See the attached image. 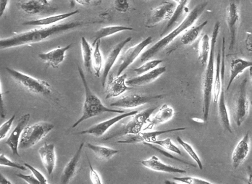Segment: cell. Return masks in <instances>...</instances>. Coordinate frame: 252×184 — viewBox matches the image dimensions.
Instances as JSON below:
<instances>
[{
  "label": "cell",
  "mask_w": 252,
  "mask_h": 184,
  "mask_svg": "<svg viewBox=\"0 0 252 184\" xmlns=\"http://www.w3.org/2000/svg\"><path fill=\"white\" fill-rule=\"evenodd\" d=\"M83 23L81 22H69L34 29L30 31L24 32V33L15 35L7 39L0 40V47L1 50H4V49L12 48V47L36 44V43L45 41L52 36L62 34L69 31L74 30L76 28L81 27Z\"/></svg>",
  "instance_id": "6da1fadb"
},
{
  "label": "cell",
  "mask_w": 252,
  "mask_h": 184,
  "mask_svg": "<svg viewBox=\"0 0 252 184\" xmlns=\"http://www.w3.org/2000/svg\"><path fill=\"white\" fill-rule=\"evenodd\" d=\"M208 2L207 1H204V2L200 3V4L196 5L189 15H187L185 20L183 21V22L176 28V29L173 31L169 33L167 36H164L158 41L156 44H154L152 47L147 50L145 53H144L141 56V62H145L150 61L151 58H153L155 55L159 53L161 50H163L164 48L167 47L170 43L173 42L176 37H178L181 33L187 30V29L192 27L193 24L197 21L198 18L202 15L204 13V10L207 7Z\"/></svg>",
  "instance_id": "7a4b0ae2"
},
{
  "label": "cell",
  "mask_w": 252,
  "mask_h": 184,
  "mask_svg": "<svg viewBox=\"0 0 252 184\" xmlns=\"http://www.w3.org/2000/svg\"><path fill=\"white\" fill-rule=\"evenodd\" d=\"M220 28V23L217 22L215 24L214 29H213L208 63L207 65L202 83L203 103H204L203 114H204V121L205 123L208 121L210 103H211L212 95H213V84H214L215 79V48L217 39L219 35Z\"/></svg>",
  "instance_id": "3957f363"
},
{
  "label": "cell",
  "mask_w": 252,
  "mask_h": 184,
  "mask_svg": "<svg viewBox=\"0 0 252 184\" xmlns=\"http://www.w3.org/2000/svg\"><path fill=\"white\" fill-rule=\"evenodd\" d=\"M78 72H79L80 76H81V81L84 84V89H85V102H84V107H83V114L80 119L73 124L72 128H76L81 123L84 122L87 120L92 119V118L96 117L104 113H119L123 114L125 113L124 110H116L113 109L108 108L103 105L100 99L94 94L89 88L85 76H84V71L81 67H78Z\"/></svg>",
  "instance_id": "277c9868"
},
{
  "label": "cell",
  "mask_w": 252,
  "mask_h": 184,
  "mask_svg": "<svg viewBox=\"0 0 252 184\" xmlns=\"http://www.w3.org/2000/svg\"><path fill=\"white\" fill-rule=\"evenodd\" d=\"M6 71L12 78L26 91L41 96H50L52 95V89L50 84L45 81H42L32 77L29 75L24 74L18 70H14L10 67H6Z\"/></svg>",
  "instance_id": "5b68a950"
},
{
  "label": "cell",
  "mask_w": 252,
  "mask_h": 184,
  "mask_svg": "<svg viewBox=\"0 0 252 184\" xmlns=\"http://www.w3.org/2000/svg\"><path fill=\"white\" fill-rule=\"evenodd\" d=\"M157 108H158L157 107H151V108L147 109L141 113H138L137 114L134 115L132 116V119L127 123L121 127V129L103 138V140H109L113 138L138 134V133H141L143 126L147 122H150V116Z\"/></svg>",
  "instance_id": "8992f818"
},
{
  "label": "cell",
  "mask_w": 252,
  "mask_h": 184,
  "mask_svg": "<svg viewBox=\"0 0 252 184\" xmlns=\"http://www.w3.org/2000/svg\"><path fill=\"white\" fill-rule=\"evenodd\" d=\"M55 125L48 122H39L31 126H26L20 140L19 149L26 150L38 144L53 128Z\"/></svg>",
  "instance_id": "52a82bcc"
},
{
  "label": "cell",
  "mask_w": 252,
  "mask_h": 184,
  "mask_svg": "<svg viewBox=\"0 0 252 184\" xmlns=\"http://www.w3.org/2000/svg\"><path fill=\"white\" fill-rule=\"evenodd\" d=\"M224 76H225V38L222 41V58H221V76H222V87L219 96L218 114L223 128L230 133H233L229 119L226 104H225V87H224Z\"/></svg>",
  "instance_id": "ba28073f"
},
{
  "label": "cell",
  "mask_w": 252,
  "mask_h": 184,
  "mask_svg": "<svg viewBox=\"0 0 252 184\" xmlns=\"http://www.w3.org/2000/svg\"><path fill=\"white\" fill-rule=\"evenodd\" d=\"M247 79L243 80L240 84L239 93L236 98L234 109V119L236 125L241 126L247 119L250 110V102L247 93Z\"/></svg>",
  "instance_id": "9c48e42d"
},
{
  "label": "cell",
  "mask_w": 252,
  "mask_h": 184,
  "mask_svg": "<svg viewBox=\"0 0 252 184\" xmlns=\"http://www.w3.org/2000/svg\"><path fill=\"white\" fill-rule=\"evenodd\" d=\"M164 97L163 95H141L138 93H131L121 96L119 99L110 104L112 107L130 109L139 107L155 99H160Z\"/></svg>",
  "instance_id": "30bf717a"
},
{
  "label": "cell",
  "mask_w": 252,
  "mask_h": 184,
  "mask_svg": "<svg viewBox=\"0 0 252 184\" xmlns=\"http://www.w3.org/2000/svg\"><path fill=\"white\" fill-rule=\"evenodd\" d=\"M173 1H164L152 10L150 18L146 22V27L151 29L158 26L164 20H170L176 9Z\"/></svg>",
  "instance_id": "8fae6325"
},
{
  "label": "cell",
  "mask_w": 252,
  "mask_h": 184,
  "mask_svg": "<svg viewBox=\"0 0 252 184\" xmlns=\"http://www.w3.org/2000/svg\"><path fill=\"white\" fill-rule=\"evenodd\" d=\"M225 19H226L227 28H228L229 34H230L229 50L232 51L236 45V35H237L240 21L239 8L236 3L232 1L227 6L226 10H225Z\"/></svg>",
  "instance_id": "7c38bea8"
},
{
  "label": "cell",
  "mask_w": 252,
  "mask_h": 184,
  "mask_svg": "<svg viewBox=\"0 0 252 184\" xmlns=\"http://www.w3.org/2000/svg\"><path fill=\"white\" fill-rule=\"evenodd\" d=\"M152 42V36H148L147 39L143 40L141 42L138 44L134 47H130L124 55L121 57V63L118 68V73L116 76H121L124 73V70H126L133 62L135 60L139 57L141 52L150 45Z\"/></svg>",
  "instance_id": "4fadbf2b"
},
{
  "label": "cell",
  "mask_w": 252,
  "mask_h": 184,
  "mask_svg": "<svg viewBox=\"0 0 252 184\" xmlns=\"http://www.w3.org/2000/svg\"><path fill=\"white\" fill-rule=\"evenodd\" d=\"M137 110L134 111L129 112V113H123V114L119 115V116H115L113 119L107 120V121H104V122L99 123L93 125L88 129L85 131H82L77 133L78 135L89 134L92 135V136H96V137H100L103 136L106 132L108 131L113 125H115L117 123L121 121V120L126 119V118L129 117V116H133L134 115L137 114Z\"/></svg>",
  "instance_id": "5bb4252c"
},
{
  "label": "cell",
  "mask_w": 252,
  "mask_h": 184,
  "mask_svg": "<svg viewBox=\"0 0 252 184\" xmlns=\"http://www.w3.org/2000/svg\"><path fill=\"white\" fill-rule=\"evenodd\" d=\"M186 128H173V129L164 130V131H155L151 132H141L138 134L128 135L124 140L118 141L119 144H137V143H153L157 140L159 135L163 133H171V132L184 131Z\"/></svg>",
  "instance_id": "9a60e30c"
},
{
  "label": "cell",
  "mask_w": 252,
  "mask_h": 184,
  "mask_svg": "<svg viewBox=\"0 0 252 184\" xmlns=\"http://www.w3.org/2000/svg\"><path fill=\"white\" fill-rule=\"evenodd\" d=\"M30 118V114H26L23 116L18 121V124L14 128L11 134L9 136L8 139L5 142V145L8 146L11 149L12 153H13L14 155L17 156L18 157H21L19 153H18V148H19L21 135H22L26 127L27 126Z\"/></svg>",
  "instance_id": "2e32d148"
},
{
  "label": "cell",
  "mask_w": 252,
  "mask_h": 184,
  "mask_svg": "<svg viewBox=\"0 0 252 184\" xmlns=\"http://www.w3.org/2000/svg\"><path fill=\"white\" fill-rule=\"evenodd\" d=\"M132 40L131 36H129L127 39L124 40L118 43L116 46L113 47V50L110 52L109 55L106 58L105 62H104V70H103L102 76H101V86L103 88H105L106 83H107V76L112 67H113L115 61L118 59V56L121 54L124 47H125L127 43L130 42Z\"/></svg>",
  "instance_id": "e0dca14e"
},
{
  "label": "cell",
  "mask_w": 252,
  "mask_h": 184,
  "mask_svg": "<svg viewBox=\"0 0 252 184\" xmlns=\"http://www.w3.org/2000/svg\"><path fill=\"white\" fill-rule=\"evenodd\" d=\"M166 70H167V68L165 66L157 67L147 73L140 75L137 77L127 80L126 81V84L128 87H141V86L147 85L160 77L164 73H165Z\"/></svg>",
  "instance_id": "ac0fdd59"
},
{
  "label": "cell",
  "mask_w": 252,
  "mask_h": 184,
  "mask_svg": "<svg viewBox=\"0 0 252 184\" xmlns=\"http://www.w3.org/2000/svg\"><path fill=\"white\" fill-rule=\"evenodd\" d=\"M21 8L26 13L30 15L52 13L55 11L49 3L48 0H29L21 4Z\"/></svg>",
  "instance_id": "d6986e66"
},
{
  "label": "cell",
  "mask_w": 252,
  "mask_h": 184,
  "mask_svg": "<svg viewBox=\"0 0 252 184\" xmlns=\"http://www.w3.org/2000/svg\"><path fill=\"white\" fill-rule=\"evenodd\" d=\"M250 133L247 132L245 136L238 143L233 151V154H232V162H233V167L235 169L239 168L240 165L247 159L249 153H250Z\"/></svg>",
  "instance_id": "ffe728a7"
},
{
  "label": "cell",
  "mask_w": 252,
  "mask_h": 184,
  "mask_svg": "<svg viewBox=\"0 0 252 184\" xmlns=\"http://www.w3.org/2000/svg\"><path fill=\"white\" fill-rule=\"evenodd\" d=\"M84 144L81 143L79 148L75 153L74 156L70 159V160L67 162V165L64 167L63 170L62 175L61 177V183L63 184H68L72 180L75 175L77 173L78 168V164H79L80 159L82 153L83 147Z\"/></svg>",
  "instance_id": "44dd1931"
},
{
  "label": "cell",
  "mask_w": 252,
  "mask_h": 184,
  "mask_svg": "<svg viewBox=\"0 0 252 184\" xmlns=\"http://www.w3.org/2000/svg\"><path fill=\"white\" fill-rule=\"evenodd\" d=\"M38 154L41 157V162L44 168L47 170L48 174H52L56 165V154H55V147L54 144L45 143L44 146L40 147L38 150Z\"/></svg>",
  "instance_id": "7402d4cb"
},
{
  "label": "cell",
  "mask_w": 252,
  "mask_h": 184,
  "mask_svg": "<svg viewBox=\"0 0 252 184\" xmlns=\"http://www.w3.org/2000/svg\"><path fill=\"white\" fill-rule=\"evenodd\" d=\"M126 79H127V74L125 73L110 79L107 84L106 99L117 97L127 90H131V87H128V86L126 84Z\"/></svg>",
  "instance_id": "603a6c76"
},
{
  "label": "cell",
  "mask_w": 252,
  "mask_h": 184,
  "mask_svg": "<svg viewBox=\"0 0 252 184\" xmlns=\"http://www.w3.org/2000/svg\"><path fill=\"white\" fill-rule=\"evenodd\" d=\"M141 163L146 168L154 171L167 173H180V174L187 173V171L185 170L164 164L156 156H152L150 159L141 161Z\"/></svg>",
  "instance_id": "cb8c5ba5"
},
{
  "label": "cell",
  "mask_w": 252,
  "mask_h": 184,
  "mask_svg": "<svg viewBox=\"0 0 252 184\" xmlns=\"http://www.w3.org/2000/svg\"><path fill=\"white\" fill-rule=\"evenodd\" d=\"M71 46L72 44H70L67 47H58L49 53L38 54V57L41 61H45L50 64L53 68H56L64 61L66 52L71 47Z\"/></svg>",
  "instance_id": "d4e9b609"
},
{
  "label": "cell",
  "mask_w": 252,
  "mask_h": 184,
  "mask_svg": "<svg viewBox=\"0 0 252 184\" xmlns=\"http://www.w3.org/2000/svg\"><path fill=\"white\" fill-rule=\"evenodd\" d=\"M79 13V10H76L70 13L59 14V15H52L41 19L33 20V21H27L24 24L25 26H40V27H48L52 24H57L63 20L67 19L73 15Z\"/></svg>",
  "instance_id": "484cf974"
},
{
  "label": "cell",
  "mask_w": 252,
  "mask_h": 184,
  "mask_svg": "<svg viewBox=\"0 0 252 184\" xmlns=\"http://www.w3.org/2000/svg\"><path fill=\"white\" fill-rule=\"evenodd\" d=\"M252 66V61H246V60L234 59L230 62V76L227 84L226 91L230 90L233 81L239 76V75L242 73L246 69Z\"/></svg>",
  "instance_id": "4316f807"
},
{
  "label": "cell",
  "mask_w": 252,
  "mask_h": 184,
  "mask_svg": "<svg viewBox=\"0 0 252 184\" xmlns=\"http://www.w3.org/2000/svg\"><path fill=\"white\" fill-rule=\"evenodd\" d=\"M126 31H136L131 27H124V26H111V27H107L102 28L99 29L98 31L95 33L94 40L92 46L94 47L96 43L99 40L104 39V38L108 37L115 33H119V32Z\"/></svg>",
  "instance_id": "83f0119b"
},
{
  "label": "cell",
  "mask_w": 252,
  "mask_h": 184,
  "mask_svg": "<svg viewBox=\"0 0 252 184\" xmlns=\"http://www.w3.org/2000/svg\"><path fill=\"white\" fill-rule=\"evenodd\" d=\"M207 24H208V21H205L199 25L190 27L189 30L185 31V33L181 38V44L184 45H189L194 42Z\"/></svg>",
  "instance_id": "f1b7e54d"
},
{
  "label": "cell",
  "mask_w": 252,
  "mask_h": 184,
  "mask_svg": "<svg viewBox=\"0 0 252 184\" xmlns=\"http://www.w3.org/2000/svg\"><path fill=\"white\" fill-rule=\"evenodd\" d=\"M87 147L94 153L98 159L103 161L109 160L114 155L119 153L118 150L107 147H103V146L94 145L89 143L87 144Z\"/></svg>",
  "instance_id": "f546056e"
},
{
  "label": "cell",
  "mask_w": 252,
  "mask_h": 184,
  "mask_svg": "<svg viewBox=\"0 0 252 184\" xmlns=\"http://www.w3.org/2000/svg\"><path fill=\"white\" fill-rule=\"evenodd\" d=\"M174 114L175 112L173 108L164 104L160 107L158 113L155 115L153 120L150 121V123H151L150 127H153L154 125L158 123H164L167 122L173 119Z\"/></svg>",
  "instance_id": "4dcf8cb0"
},
{
  "label": "cell",
  "mask_w": 252,
  "mask_h": 184,
  "mask_svg": "<svg viewBox=\"0 0 252 184\" xmlns=\"http://www.w3.org/2000/svg\"><path fill=\"white\" fill-rule=\"evenodd\" d=\"M221 54L218 52L217 57L216 72H215V77L214 84H213V101L215 103H218L219 100L220 93L221 87H222V76H221Z\"/></svg>",
  "instance_id": "1f68e13d"
},
{
  "label": "cell",
  "mask_w": 252,
  "mask_h": 184,
  "mask_svg": "<svg viewBox=\"0 0 252 184\" xmlns=\"http://www.w3.org/2000/svg\"><path fill=\"white\" fill-rule=\"evenodd\" d=\"M211 49V41L208 35L204 34L199 41V61H200L202 67L207 63Z\"/></svg>",
  "instance_id": "d6a6232c"
},
{
  "label": "cell",
  "mask_w": 252,
  "mask_h": 184,
  "mask_svg": "<svg viewBox=\"0 0 252 184\" xmlns=\"http://www.w3.org/2000/svg\"><path fill=\"white\" fill-rule=\"evenodd\" d=\"M81 51H82L84 67L89 73H92V58H93L92 47L85 37L81 38Z\"/></svg>",
  "instance_id": "836d02e7"
},
{
  "label": "cell",
  "mask_w": 252,
  "mask_h": 184,
  "mask_svg": "<svg viewBox=\"0 0 252 184\" xmlns=\"http://www.w3.org/2000/svg\"><path fill=\"white\" fill-rule=\"evenodd\" d=\"M100 41L101 40H99L95 44V50L92 58V66L96 78L100 77L101 65L103 62L102 55L100 51Z\"/></svg>",
  "instance_id": "e575fe53"
},
{
  "label": "cell",
  "mask_w": 252,
  "mask_h": 184,
  "mask_svg": "<svg viewBox=\"0 0 252 184\" xmlns=\"http://www.w3.org/2000/svg\"><path fill=\"white\" fill-rule=\"evenodd\" d=\"M177 141H178V143L181 145V147L184 148V150L188 153L189 156L196 162L197 164L198 167H199V169L203 170V165L202 161H201L200 158H199L198 154H196V152L193 150V147H191L189 144L187 143V142H184V140L181 139L180 136H178L177 137Z\"/></svg>",
  "instance_id": "d590c367"
},
{
  "label": "cell",
  "mask_w": 252,
  "mask_h": 184,
  "mask_svg": "<svg viewBox=\"0 0 252 184\" xmlns=\"http://www.w3.org/2000/svg\"><path fill=\"white\" fill-rule=\"evenodd\" d=\"M162 60H153V61H147L146 63L144 65L140 66L137 68H135L133 71L136 73V74L142 75L144 73H147V72L150 71V70H153V69L156 68L159 64L162 63Z\"/></svg>",
  "instance_id": "8d00e7d4"
},
{
  "label": "cell",
  "mask_w": 252,
  "mask_h": 184,
  "mask_svg": "<svg viewBox=\"0 0 252 184\" xmlns=\"http://www.w3.org/2000/svg\"><path fill=\"white\" fill-rule=\"evenodd\" d=\"M152 144L155 145L160 146L164 150H169V151L173 152V153H176V154L181 155V150H179L177 146L175 145L172 142L171 139L170 138L164 139V140H156Z\"/></svg>",
  "instance_id": "74e56055"
},
{
  "label": "cell",
  "mask_w": 252,
  "mask_h": 184,
  "mask_svg": "<svg viewBox=\"0 0 252 184\" xmlns=\"http://www.w3.org/2000/svg\"><path fill=\"white\" fill-rule=\"evenodd\" d=\"M0 165L1 166L3 165V166L11 167V168H17V169L21 170V171H26L27 170V168H26L25 165L22 166V165H19V164L16 163V162H14L6 157L4 154H2L0 155Z\"/></svg>",
  "instance_id": "f35d334b"
},
{
  "label": "cell",
  "mask_w": 252,
  "mask_h": 184,
  "mask_svg": "<svg viewBox=\"0 0 252 184\" xmlns=\"http://www.w3.org/2000/svg\"><path fill=\"white\" fill-rule=\"evenodd\" d=\"M173 180L178 181V182H182L184 184H211L210 182L204 179H198V178L193 177H175Z\"/></svg>",
  "instance_id": "ab89813d"
},
{
  "label": "cell",
  "mask_w": 252,
  "mask_h": 184,
  "mask_svg": "<svg viewBox=\"0 0 252 184\" xmlns=\"http://www.w3.org/2000/svg\"><path fill=\"white\" fill-rule=\"evenodd\" d=\"M114 7L117 11L120 12V13H126L130 9V3H129L128 0H115Z\"/></svg>",
  "instance_id": "60d3db41"
},
{
  "label": "cell",
  "mask_w": 252,
  "mask_h": 184,
  "mask_svg": "<svg viewBox=\"0 0 252 184\" xmlns=\"http://www.w3.org/2000/svg\"><path fill=\"white\" fill-rule=\"evenodd\" d=\"M15 119V114L12 116L11 119L8 120L7 122L3 123L2 125L0 127V139L2 140L3 139L6 137L7 133L11 128L12 125H13L14 120Z\"/></svg>",
  "instance_id": "b9f144b4"
},
{
  "label": "cell",
  "mask_w": 252,
  "mask_h": 184,
  "mask_svg": "<svg viewBox=\"0 0 252 184\" xmlns=\"http://www.w3.org/2000/svg\"><path fill=\"white\" fill-rule=\"evenodd\" d=\"M144 145L149 146V147H151V148L153 149V150H157V151L159 152L161 154H163V155L165 156V157L170 158V159H175V160L178 161V162H182V163L187 164V165H190L192 167H196V165H193V164L190 163V162H187V161L183 160V159H179V158H177L174 157V156L172 155V154H169L166 151H163L162 150H160V149L158 148V147H155V146L152 145L151 143H144Z\"/></svg>",
  "instance_id": "7bdbcfd3"
},
{
  "label": "cell",
  "mask_w": 252,
  "mask_h": 184,
  "mask_svg": "<svg viewBox=\"0 0 252 184\" xmlns=\"http://www.w3.org/2000/svg\"><path fill=\"white\" fill-rule=\"evenodd\" d=\"M24 165H25L28 169L30 170V171L32 172V173L34 175L35 177H36V179L41 182V184H46L48 183L47 179L44 177V175L41 174V173H40L39 171H37L36 168H33L32 165H29V164L26 163V162L24 163Z\"/></svg>",
  "instance_id": "ee69618b"
},
{
  "label": "cell",
  "mask_w": 252,
  "mask_h": 184,
  "mask_svg": "<svg viewBox=\"0 0 252 184\" xmlns=\"http://www.w3.org/2000/svg\"><path fill=\"white\" fill-rule=\"evenodd\" d=\"M15 176L17 177L21 178L23 180L25 181L26 182H27L28 184H41V182L35 177L34 175H24L21 174V173H17L15 174Z\"/></svg>",
  "instance_id": "f6af8a7d"
},
{
  "label": "cell",
  "mask_w": 252,
  "mask_h": 184,
  "mask_svg": "<svg viewBox=\"0 0 252 184\" xmlns=\"http://www.w3.org/2000/svg\"><path fill=\"white\" fill-rule=\"evenodd\" d=\"M87 159H88L89 167H90V179L91 180H92V184H102L100 178H99V175H98V173H96V171H94V169L93 167H92V164H91L90 160H89L88 157H87Z\"/></svg>",
  "instance_id": "bcb514c9"
},
{
  "label": "cell",
  "mask_w": 252,
  "mask_h": 184,
  "mask_svg": "<svg viewBox=\"0 0 252 184\" xmlns=\"http://www.w3.org/2000/svg\"><path fill=\"white\" fill-rule=\"evenodd\" d=\"M245 44L247 50L252 52V31L247 32V39H246Z\"/></svg>",
  "instance_id": "7dc6e473"
},
{
  "label": "cell",
  "mask_w": 252,
  "mask_h": 184,
  "mask_svg": "<svg viewBox=\"0 0 252 184\" xmlns=\"http://www.w3.org/2000/svg\"><path fill=\"white\" fill-rule=\"evenodd\" d=\"M9 0H0V16L2 17L3 14L7 8Z\"/></svg>",
  "instance_id": "c3c4849f"
},
{
  "label": "cell",
  "mask_w": 252,
  "mask_h": 184,
  "mask_svg": "<svg viewBox=\"0 0 252 184\" xmlns=\"http://www.w3.org/2000/svg\"><path fill=\"white\" fill-rule=\"evenodd\" d=\"M0 115L1 119H4L6 116L5 109H4V103H3L2 93H1V105H0Z\"/></svg>",
  "instance_id": "681fc988"
},
{
  "label": "cell",
  "mask_w": 252,
  "mask_h": 184,
  "mask_svg": "<svg viewBox=\"0 0 252 184\" xmlns=\"http://www.w3.org/2000/svg\"><path fill=\"white\" fill-rule=\"evenodd\" d=\"M0 184H12L8 179H6L2 174L0 175Z\"/></svg>",
  "instance_id": "f907efd6"
},
{
  "label": "cell",
  "mask_w": 252,
  "mask_h": 184,
  "mask_svg": "<svg viewBox=\"0 0 252 184\" xmlns=\"http://www.w3.org/2000/svg\"><path fill=\"white\" fill-rule=\"evenodd\" d=\"M247 172H248V184H252V168L251 166H248L247 168Z\"/></svg>",
  "instance_id": "816d5d0a"
},
{
  "label": "cell",
  "mask_w": 252,
  "mask_h": 184,
  "mask_svg": "<svg viewBox=\"0 0 252 184\" xmlns=\"http://www.w3.org/2000/svg\"><path fill=\"white\" fill-rule=\"evenodd\" d=\"M73 1H76L78 4H82V5H85V4H90L92 0H73Z\"/></svg>",
  "instance_id": "f5cc1de1"
},
{
  "label": "cell",
  "mask_w": 252,
  "mask_h": 184,
  "mask_svg": "<svg viewBox=\"0 0 252 184\" xmlns=\"http://www.w3.org/2000/svg\"><path fill=\"white\" fill-rule=\"evenodd\" d=\"M250 77H251V84L252 86V66L250 67Z\"/></svg>",
  "instance_id": "db71d44e"
},
{
  "label": "cell",
  "mask_w": 252,
  "mask_h": 184,
  "mask_svg": "<svg viewBox=\"0 0 252 184\" xmlns=\"http://www.w3.org/2000/svg\"><path fill=\"white\" fill-rule=\"evenodd\" d=\"M173 1H176V3L179 4V3L181 2V0H173Z\"/></svg>",
  "instance_id": "11a10c76"
},
{
  "label": "cell",
  "mask_w": 252,
  "mask_h": 184,
  "mask_svg": "<svg viewBox=\"0 0 252 184\" xmlns=\"http://www.w3.org/2000/svg\"><path fill=\"white\" fill-rule=\"evenodd\" d=\"M146 1H150V0H146Z\"/></svg>",
  "instance_id": "9f6ffc18"
},
{
  "label": "cell",
  "mask_w": 252,
  "mask_h": 184,
  "mask_svg": "<svg viewBox=\"0 0 252 184\" xmlns=\"http://www.w3.org/2000/svg\"><path fill=\"white\" fill-rule=\"evenodd\" d=\"M251 105H252V102H251Z\"/></svg>",
  "instance_id": "6f0895ef"
},
{
  "label": "cell",
  "mask_w": 252,
  "mask_h": 184,
  "mask_svg": "<svg viewBox=\"0 0 252 184\" xmlns=\"http://www.w3.org/2000/svg\"><path fill=\"white\" fill-rule=\"evenodd\" d=\"M251 1H252V0H251Z\"/></svg>",
  "instance_id": "680465c9"
}]
</instances>
